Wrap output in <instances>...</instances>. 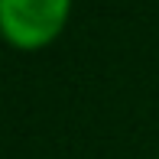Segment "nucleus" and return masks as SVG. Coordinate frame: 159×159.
<instances>
[{
  "mask_svg": "<svg viewBox=\"0 0 159 159\" xmlns=\"http://www.w3.org/2000/svg\"><path fill=\"white\" fill-rule=\"evenodd\" d=\"M71 0H0V33L16 49L49 46L68 20Z\"/></svg>",
  "mask_w": 159,
  "mask_h": 159,
  "instance_id": "obj_1",
  "label": "nucleus"
}]
</instances>
